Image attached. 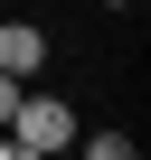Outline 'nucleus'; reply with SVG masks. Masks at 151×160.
Returning a JSON list of instances; mask_svg holds the SVG:
<instances>
[{"label":"nucleus","mask_w":151,"mask_h":160,"mask_svg":"<svg viewBox=\"0 0 151 160\" xmlns=\"http://www.w3.org/2000/svg\"><path fill=\"white\" fill-rule=\"evenodd\" d=\"M66 141H76L66 94H19V113H10V151H66Z\"/></svg>","instance_id":"f257e3e1"},{"label":"nucleus","mask_w":151,"mask_h":160,"mask_svg":"<svg viewBox=\"0 0 151 160\" xmlns=\"http://www.w3.org/2000/svg\"><path fill=\"white\" fill-rule=\"evenodd\" d=\"M38 66H47V28H38V19H0V75L29 85Z\"/></svg>","instance_id":"f03ea898"},{"label":"nucleus","mask_w":151,"mask_h":160,"mask_svg":"<svg viewBox=\"0 0 151 160\" xmlns=\"http://www.w3.org/2000/svg\"><path fill=\"white\" fill-rule=\"evenodd\" d=\"M19 94H29V85H19V75H0V122H10V113H19Z\"/></svg>","instance_id":"7ed1b4c3"}]
</instances>
